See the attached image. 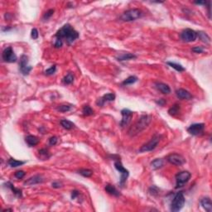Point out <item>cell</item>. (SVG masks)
Wrapping results in <instances>:
<instances>
[{"label":"cell","instance_id":"1","mask_svg":"<svg viewBox=\"0 0 212 212\" xmlns=\"http://www.w3.org/2000/svg\"><path fill=\"white\" fill-rule=\"evenodd\" d=\"M79 33L74 29L72 26L66 23L63 26L61 29H59L56 33L55 37L57 39H60L63 42V40H66L67 43L70 45L73 43L75 41L79 38Z\"/></svg>","mask_w":212,"mask_h":212},{"label":"cell","instance_id":"2","mask_svg":"<svg viewBox=\"0 0 212 212\" xmlns=\"http://www.w3.org/2000/svg\"><path fill=\"white\" fill-rule=\"evenodd\" d=\"M150 122H151V116L148 115V114H143L135 124L128 129V135L133 137V136L139 134V133L144 130L149 125Z\"/></svg>","mask_w":212,"mask_h":212},{"label":"cell","instance_id":"3","mask_svg":"<svg viewBox=\"0 0 212 212\" xmlns=\"http://www.w3.org/2000/svg\"><path fill=\"white\" fill-rule=\"evenodd\" d=\"M143 13L138 8H132L125 11L120 16V19L124 22H132L142 18Z\"/></svg>","mask_w":212,"mask_h":212},{"label":"cell","instance_id":"4","mask_svg":"<svg viewBox=\"0 0 212 212\" xmlns=\"http://www.w3.org/2000/svg\"><path fill=\"white\" fill-rule=\"evenodd\" d=\"M185 202H186V200L182 192V191L177 192L172 199V203H171V211L173 212L179 211L183 208Z\"/></svg>","mask_w":212,"mask_h":212},{"label":"cell","instance_id":"5","mask_svg":"<svg viewBox=\"0 0 212 212\" xmlns=\"http://www.w3.org/2000/svg\"><path fill=\"white\" fill-rule=\"evenodd\" d=\"M162 136L161 134H158L156 133L155 135L151 139L148 143H147L146 144H144L143 146L140 148L139 152L140 153H146V152H150V151H153L154 150L158 145L159 142L161 141Z\"/></svg>","mask_w":212,"mask_h":212},{"label":"cell","instance_id":"6","mask_svg":"<svg viewBox=\"0 0 212 212\" xmlns=\"http://www.w3.org/2000/svg\"><path fill=\"white\" fill-rule=\"evenodd\" d=\"M191 174L187 171H183L177 173L176 176V189L182 187L186 183L189 182Z\"/></svg>","mask_w":212,"mask_h":212},{"label":"cell","instance_id":"7","mask_svg":"<svg viewBox=\"0 0 212 212\" xmlns=\"http://www.w3.org/2000/svg\"><path fill=\"white\" fill-rule=\"evenodd\" d=\"M114 168L120 172L121 177L120 181H119V185H120L121 187H123L125 185V183L126 182L127 179H128V176H129V172L127 169L125 168V167L123 166L120 160L115 161V162H114Z\"/></svg>","mask_w":212,"mask_h":212},{"label":"cell","instance_id":"8","mask_svg":"<svg viewBox=\"0 0 212 212\" xmlns=\"http://www.w3.org/2000/svg\"><path fill=\"white\" fill-rule=\"evenodd\" d=\"M181 38L185 42H191L196 40L197 38V32L190 28L184 29L181 33Z\"/></svg>","mask_w":212,"mask_h":212},{"label":"cell","instance_id":"9","mask_svg":"<svg viewBox=\"0 0 212 212\" xmlns=\"http://www.w3.org/2000/svg\"><path fill=\"white\" fill-rule=\"evenodd\" d=\"M33 70V66H31L28 64V58L27 56L23 55L21 56L20 62H19V70L23 76H27L30 73V71Z\"/></svg>","mask_w":212,"mask_h":212},{"label":"cell","instance_id":"10","mask_svg":"<svg viewBox=\"0 0 212 212\" xmlns=\"http://www.w3.org/2000/svg\"><path fill=\"white\" fill-rule=\"evenodd\" d=\"M2 57L5 62L7 63H13L17 62V56L14 53L11 47H6L2 53Z\"/></svg>","mask_w":212,"mask_h":212},{"label":"cell","instance_id":"11","mask_svg":"<svg viewBox=\"0 0 212 212\" xmlns=\"http://www.w3.org/2000/svg\"><path fill=\"white\" fill-rule=\"evenodd\" d=\"M167 161L175 166H182L186 162V159L180 154L171 153L167 157Z\"/></svg>","mask_w":212,"mask_h":212},{"label":"cell","instance_id":"12","mask_svg":"<svg viewBox=\"0 0 212 212\" xmlns=\"http://www.w3.org/2000/svg\"><path fill=\"white\" fill-rule=\"evenodd\" d=\"M205 129V125L200 123V124H193V125H190L187 128V132L193 136H197L201 134Z\"/></svg>","mask_w":212,"mask_h":212},{"label":"cell","instance_id":"13","mask_svg":"<svg viewBox=\"0 0 212 212\" xmlns=\"http://www.w3.org/2000/svg\"><path fill=\"white\" fill-rule=\"evenodd\" d=\"M121 114H122V119L120 122V126L124 128L131 122L133 113L128 109H124V110H121Z\"/></svg>","mask_w":212,"mask_h":212},{"label":"cell","instance_id":"14","mask_svg":"<svg viewBox=\"0 0 212 212\" xmlns=\"http://www.w3.org/2000/svg\"><path fill=\"white\" fill-rule=\"evenodd\" d=\"M115 95L113 93H109L106 95H103L101 98L97 99L96 101V105L98 106H103L105 105V102H110V101H113L115 99Z\"/></svg>","mask_w":212,"mask_h":212},{"label":"cell","instance_id":"15","mask_svg":"<svg viewBox=\"0 0 212 212\" xmlns=\"http://www.w3.org/2000/svg\"><path fill=\"white\" fill-rule=\"evenodd\" d=\"M44 182V178L41 175L33 176L32 177H30L29 179H27L24 182L25 186H33V185H37L39 183H42Z\"/></svg>","mask_w":212,"mask_h":212},{"label":"cell","instance_id":"16","mask_svg":"<svg viewBox=\"0 0 212 212\" xmlns=\"http://www.w3.org/2000/svg\"><path fill=\"white\" fill-rule=\"evenodd\" d=\"M176 95L180 99H192V95L190 92L184 89H178L176 90Z\"/></svg>","mask_w":212,"mask_h":212},{"label":"cell","instance_id":"17","mask_svg":"<svg viewBox=\"0 0 212 212\" xmlns=\"http://www.w3.org/2000/svg\"><path fill=\"white\" fill-rule=\"evenodd\" d=\"M137 56L133 54V53H129V52H126V53H120L116 56L119 62H124V61H129L132 59H136Z\"/></svg>","mask_w":212,"mask_h":212},{"label":"cell","instance_id":"18","mask_svg":"<svg viewBox=\"0 0 212 212\" xmlns=\"http://www.w3.org/2000/svg\"><path fill=\"white\" fill-rule=\"evenodd\" d=\"M201 205L207 212L212 211V202L210 197H204L201 200Z\"/></svg>","mask_w":212,"mask_h":212},{"label":"cell","instance_id":"19","mask_svg":"<svg viewBox=\"0 0 212 212\" xmlns=\"http://www.w3.org/2000/svg\"><path fill=\"white\" fill-rule=\"evenodd\" d=\"M155 85H156V88L157 90L164 95H168L171 93V89L167 84L162 83V82H157Z\"/></svg>","mask_w":212,"mask_h":212},{"label":"cell","instance_id":"20","mask_svg":"<svg viewBox=\"0 0 212 212\" xmlns=\"http://www.w3.org/2000/svg\"><path fill=\"white\" fill-rule=\"evenodd\" d=\"M25 141L26 143H27L30 147L36 146V145H37V144L39 143V142H40V140H39V139H38L37 137L33 135L27 136L25 139Z\"/></svg>","mask_w":212,"mask_h":212},{"label":"cell","instance_id":"21","mask_svg":"<svg viewBox=\"0 0 212 212\" xmlns=\"http://www.w3.org/2000/svg\"><path fill=\"white\" fill-rule=\"evenodd\" d=\"M105 189L106 192H108V193L110 194V195H112V196H120L119 191L115 187H113V185L107 184V185H105Z\"/></svg>","mask_w":212,"mask_h":212},{"label":"cell","instance_id":"22","mask_svg":"<svg viewBox=\"0 0 212 212\" xmlns=\"http://www.w3.org/2000/svg\"><path fill=\"white\" fill-rule=\"evenodd\" d=\"M164 164V162L162 158H157L151 162V168L153 170H157V169L162 168V166Z\"/></svg>","mask_w":212,"mask_h":212},{"label":"cell","instance_id":"23","mask_svg":"<svg viewBox=\"0 0 212 212\" xmlns=\"http://www.w3.org/2000/svg\"><path fill=\"white\" fill-rule=\"evenodd\" d=\"M197 37L201 42H205V44L211 43V37L204 32H197Z\"/></svg>","mask_w":212,"mask_h":212},{"label":"cell","instance_id":"24","mask_svg":"<svg viewBox=\"0 0 212 212\" xmlns=\"http://www.w3.org/2000/svg\"><path fill=\"white\" fill-rule=\"evenodd\" d=\"M61 125H62L63 128H65V129H67V130H70V129L75 128V125L71 121L68 120V119H62V120L61 121Z\"/></svg>","mask_w":212,"mask_h":212},{"label":"cell","instance_id":"25","mask_svg":"<svg viewBox=\"0 0 212 212\" xmlns=\"http://www.w3.org/2000/svg\"><path fill=\"white\" fill-rule=\"evenodd\" d=\"M6 185H7V187H9V188L11 189L12 191L14 193L15 196H17L18 197H22V191L20 190V189H18V188L14 187V186H13L11 182H7L6 183Z\"/></svg>","mask_w":212,"mask_h":212},{"label":"cell","instance_id":"26","mask_svg":"<svg viewBox=\"0 0 212 212\" xmlns=\"http://www.w3.org/2000/svg\"><path fill=\"white\" fill-rule=\"evenodd\" d=\"M8 165L11 167V168H18L19 166H22V165L25 164L26 162L23 161H18V160H15L13 158H9V160L7 161Z\"/></svg>","mask_w":212,"mask_h":212},{"label":"cell","instance_id":"27","mask_svg":"<svg viewBox=\"0 0 212 212\" xmlns=\"http://www.w3.org/2000/svg\"><path fill=\"white\" fill-rule=\"evenodd\" d=\"M74 79H75V76H74L73 74L69 72V73L66 75V76L63 78L62 82L65 85H70L73 83Z\"/></svg>","mask_w":212,"mask_h":212},{"label":"cell","instance_id":"28","mask_svg":"<svg viewBox=\"0 0 212 212\" xmlns=\"http://www.w3.org/2000/svg\"><path fill=\"white\" fill-rule=\"evenodd\" d=\"M179 111H180V105H178V104H175L174 105L172 106V107L169 109L168 113L170 114V115H172V116H175V115H176V114L179 113Z\"/></svg>","mask_w":212,"mask_h":212},{"label":"cell","instance_id":"29","mask_svg":"<svg viewBox=\"0 0 212 212\" xmlns=\"http://www.w3.org/2000/svg\"><path fill=\"white\" fill-rule=\"evenodd\" d=\"M138 81V77L134 76H131L128 77L127 79H125V81L122 82L123 85H128L134 84L135 82Z\"/></svg>","mask_w":212,"mask_h":212},{"label":"cell","instance_id":"30","mask_svg":"<svg viewBox=\"0 0 212 212\" xmlns=\"http://www.w3.org/2000/svg\"><path fill=\"white\" fill-rule=\"evenodd\" d=\"M167 64H168V66H171L172 68L175 69L176 71H179V72L185 71V68H184L182 65H180V64H176V63L175 62H168Z\"/></svg>","mask_w":212,"mask_h":212},{"label":"cell","instance_id":"31","mask_svg":"<svg viewBox=\"0 0 212 212\" xmlns=\"http://www.w3.org/2000/svg\"><path fill=\"white\" fill-rule=\"evenodd\" d=\"M39 155H40L41 158L43 159V160L48 159L49 157H51V154L49 153V151L47 149H46V148L39 150Z\"/></svg>","mask_w":212,"mask_h":212},{"label":"cell","instance_id":"32","mask_svg":"<svg viewBox=\"0 0 212 212\" xmlns=\"http://www.w3.org/2000/svg\"><path fill=\"white\" fill-rule=\"evenodd\" d=\"M78 173L85 177H90L93 175V171L90 170V169H81L78 171Z\"/></svg>","mask_w":212,"mask_h":212},{"label":"cell","instance_id":"33","mask_svg":"<svg viewBox=\"0 0 212 212\" xmlns=\"http://www.w3.org/2000/svg\"><path fill=\"white\" fill-rule=\"evenodd\" d=\"M82 113L85 116H90V115L94 114V110H92L91 107L90 105H85L83 107V110H82Z\"/></svg>","mask_w":212,"mask_h":212},{"label":"cell","instance_id":"34","mask_svg":"<svg viewBox=\"0 0 212 212\" xmlns=\"http://www.w3.org/2000/svg\"><path fill=\"white\" fill-rule=\"evenodd\" d=\"M71 109H72V106L68 105H60L56 108V110L60 112H67V111H70Z\"/></svg>","mask_w":212,"mask_h":212},{"label":"cell","instance_id":"35","mask_svg":"<svg viewBox=\"0 0 212 212\" xmlns=\"http://www.w3.org/2000/svg\"><path fill=\"white\" fill-rule=\"evenodd\" d=\"M56 70V65L51 66L50 68H48L47 70H45V75H47V76H51V75H53V74L55 73Z\"/></svg>","mask_w":212,"mask_h":212},{"label":"cell","instance_id":"36","mask_svg":"<svg viewBox=\"0 0 212 212\" xmlns=\"http://www.w3.org/2000/svg\"><path fill=\"white\" fill-rule=\"evenodd\" d=\"M26 173L24 172V171H17V172H15L14 174V176L16 177V178H18V179H22V178H23L24 176H25Z\"/></svg>","mask_w":212,"mask_h":212},{"label":"cell","instance_id":"37","mask_svg":"<svg viewBox=\"0 0 212 212\" xmlns=\"http://www.w3.org/2000/svg\"><path fill=\"white\" fill-rule=\"evenodd\" d=\"M53 13H54V9H49V10L44 14L43 19L44 20H47V19H50L51 16L53 15Z\"/></svg>","mask_w":212,"mask_h":212},{"label":"cell","instance_id":"38","mask_svg":"<svg viewBox=\"0 0 212 212\" xmlns=\"http://www.w3.org/2000/svg\"><path fill=\"white\" fill-rule=\"evenodd\" d=\"M31 37H32V38H33L34 40H36V39L38 38V37H39V33H38L37 29L33 28V29L32 30V32H31Z\"/></svg>","mask_w":212,"mask_h":212},{"label":"cell","instance_id":"39","mask_svg":"<svg viewBox=\"0 0 212 212\" xmlns=\"http://www.w3.org/2000/svg\"><path fill=\"white\" fill-rule=\"evenodd\" d=\"M204 47H193L192 49H191V51H193V52H195V53H203L204 52Z\"/></svg>","mask_w":212,"mask_h":212},{"label":"cell","instance_id":"40","mask_svg":"<svg viewBox=\"0 0 212 212\" xmlns=\"http://www.w3.org/2000/svg\"><path fill=\"white\" fill-rule=\"evenodd\" d=\"M57 142H58V139L56 136H53V137L49 139V144L51 146H55L56 144L57 143Z\"/></svg>","mask_w":212,"mask_h":212},{"label":"cell","instance_id":"41","mask_svg":"<svg viewBox=\"0 0 212 212\" xmlns=\"http://www.w3.org/2000/svg\"><path fill=\"white\" fill-rule=\"evenodd\" d=\"M63 45V42L62 40H60V39H57V38H56V42H55V44H54V47H55L56 48H60L62 47Z\"/></svg>","mask_w":212,"mask_h":212},{"label":"cell","instance_id":"42","mask_svg":"<svg viewBox=\"0 0 212 212\" xmlns=\"http://www.w3.org/2000/svg\"><path fill=\"white\" fill-rule=\"evenodd\" d=\"M155 102H156V104H157V105H158L163 106L165 104L167 103V101H166L164 99H157Z\"/></svg>","mask_w":212,"mask_h":212},{"label":"cell","instance_id":"43","mask_svg":"<svg viewBox=\"0 0 212 212\" xmlns=\"http://www.w3.org/2000/svg\"><path fill=\"white\" fill-rule=\"evenodd\" d=\"M51 186L54 188H60V187H62V183L59 182H53L51 184Z\"/></svg>","mask_w":212,"mask_h":212},{"label":"cell","instance_id":"44","mask_svg":"<svg viewBox=\"0 0 212 212\" xmlns=\"http://www.w3.org/2000/svg\"><path fill=\"white\" fill-rule=\"evenodd\" d=\"M79 195H80V192H79L78 191L76 190L72 191V192H71V199H76Z\"/></svg>","mask_w":212,"mask_h":212},{"label":"cell","instance_id":"45","mask_svg":"<svg viewBox=\"0 0 212 212\" xmlns=\"http://www.w3.org/2000/svg\"><path fill=\"white\" fill-rule=\"evenodd\" d=\"M196 4H199V5H206L207 2L206 1H197V2H194Z\"/></svg>","mask_w":212,"mask_h":212},{"label":"cell","instance_id":"46","mask_svg":"<svg viewBox=\"0 0 212 212\" xmlns=\"http://www.w3.org/2000/svg\"><path fill=\"white\" fill-rule=\"evenodd\" d=\"M3 211H13V210H12V209H5Z\"/></svg>","mask_w":212,"mask_h":212}]
</instances>
